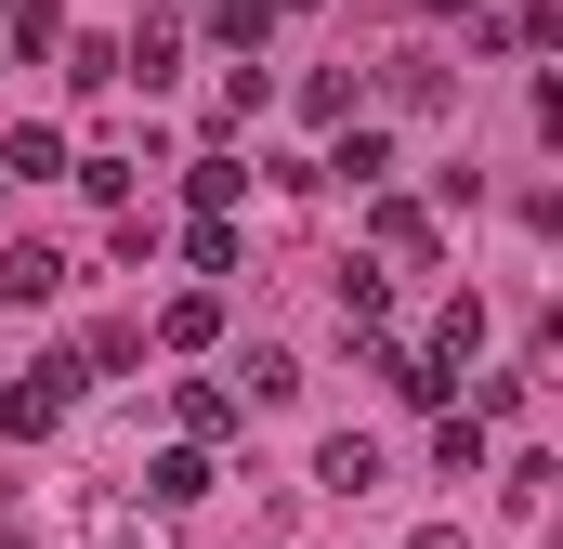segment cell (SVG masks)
Listing matches in <instances>:
<instances>
[{
    "label": "cell",
    "instance_id": "cell-1",
    "mask_svg": "<svg viewBox=\"0 0 563 549\" xmlns=\"http://www.w3.org/2000/svg\"><path fill=\"white\" fill-rule=\"evenodd\" d=\"M66 406H79V354H40V367L0 393V432H26V445H40V432H53Z\"/></svg>",
    "mask_w": 563,
    "mask_h": 549
},
{
    "label": "cell",
    "instance_id": "cell-2",
    "mask_svg": "<svg viewBox=\"0 0 563 549\" xmlns=\"http://www.w3.org/2000/svg\"><path fill=\"white\" fill-rule=\"evenodd\" d=\"M367 249H380V274H420V262H432V210L380 197V210H367Z\"/></svg>",
    "mask_w": 563,
    "mask_h": 549
},
{
    "label": "cell",
    "instance_id": "cell-3",
    "mask_svg": "<svg viewBox=\"0 0 563 549\" xmlns=\"http://www.w3.org/2000/svg\"><path fill=\"white\" fill-rule=\"evenodd\" d=\"M210 340H223V288H184L157 314V354H210Z\"/></svg>",
    "mask_w": 563,
    "mask_h": 549
},
{
    "label": "cell",
    "instance_id": "cell-4",
    "mask_svg": "<svg viewBox=\"0 0 563 549\" xmlns=\"http://www.w3.org/2000/svg\"><path fill=\"white\" fill-rule=\"evenodd\" d=\"M314 484H328V497H367V484H380V445H367V432H328V445H314Z\"/></svg>",
    "mask_w": 563,
    "mask_h": 549
},
{
    "label": "cell",
    "instance_id": "cell-5",
    "mask_svg": "<svg viewBox=\"0 0 563 549\" xmlns=\"http://www.w3.org/2000/svg\"><path fill=\"white\" fill-rule=\"evenodd\" d=\"M197 497H210V445H170L144 471V511H197Z\"/></svg>",
    "mask_w": 563,
    "mask_h": 549
},
{
    "label": "cell",
    "instance_id": "cell-6",
    "mask_svg": "<svg viewBox=\"0 0 563 549\" xmlns=\"http://www.w3.org/2000/svg\"><path fill=\"white\" fill-rule=\"evenodd\" d=\"M170 66H184V26H170V13H144L132 40H119V79H144V92H157Z\"/></svg>",
    "mask_w": 563,
    "mask_h": 549
},
{
    "label": "cell",
    "instance_id": "cell-7",
    "mask_svg": "<svg viewBox=\"0 0 563 549\" xmlns=\"http://www.w3.org/2000/svg\"><path fill=\"white\" fill-rule=\"evenodd\" d=\"M53 288H66V249H40V236L0 249V301H53Z\"/></svg>",
    "mask_w": 563,
    "mask_h": 549
},
{
    "label": "cell",
    "instance_id": "cell-8",
    "mask_svg": "<svg viewBox=\"0 0 563 549\" xmlns=\"http://www.w3.org/2000/svg\"><path fill=\"white\" fill-rule=\"evenodd\" d=\"M170 418H184V445H223V432H236V393H223V380H184Z\"/></svg>",
    "mask_w": 563,
    "mask_h": 549
},
{
    "label": "cell",
    "instance_id": "cell-9",
    "mask_svg": "<svg viewBox=\"0 0 563 549\" xmlns=\"http://www.w3.org/2000/svg\"><path fill=\"white\" fill-rule=\"evenodd\" d=\"M472 354H485V301H472V288H459V301H445V327H432V367H445V380H459V367H472Z\"/></svg>",
    "mask_w": 563,
    "mask_h": 549
},
{
    "label": "cell",
    "instance_id": "cell-10",
    "mask_svg": "<svg viewBox=\"0 0 563 549\" xmlns=\"http://www.w3.org/2000/svg\"><path fill=\"white\" fill-rule=\"evenodd\" d=\"M432 471H445V484H472V471H485V418H432Z\"/></svg>",
    "mask_w": 563,
    "mask_h": 549
},
{
    "label": "cell",
    "instance_id": "cell-11",
    "mask_svg": "<svg viewBox=\"0 0 563 549\" xmlns=\"http://www.w3.org/2000/svg\"><path fill=\"white\" fill-rule=\"evenodd\" d=\"M144 367V327H92V340H79V380H132Z\"/></svg>",
    "mask_w": 563,
    "mask_h": 549
},
{
    "label": "cell",
    "instance_id": "cell-12",
    "mask_svg": "<svg viewBox=\"0 0 563 549\" xmlns=\"http://www.w3.org/2000/svg\"><path fill=\"white\" fill-rule=\"evenodd\" d=\"M53 53H66V79H79V92H119V40H79V26H66Z\"/></svg>",
    "mask_w": 563,
    "mask_h": 549
},
{
    "label": "cell",
    "instance_id": "cell-13",
    "mask_svg": "<svg viewBox=\"0 0 563 549\" xmlns=\"http://www.w3.org/2000/svg\"><path fill=\"white\" fill-rule=\"evenodd\" d=\"M301 119L341 132V119H354V66H314V79H301Z\"/></svg>",
    "mask_w": 563,
    "mask_h": 549
},
{
    "label": "cell",
    "instance_id": "cell-14",
    "mask_svg": "<svg viewBox=\"0 0 563 549\" xmlns=\"http://www.w3.org/2000/svg\"><path fill=\"white\" fill-rule=\"evenodd\" d=\"M184 197H197V210H236V197H250V170H236V157H223V144H210V157H197V170H184Z\"/></svg>",
    "mask_w": 563,
    "mask_h": 549
},
{
    "label": "cell",
    "instance_id": "cell-15",
    "mask_svg": "<svg viewBox=\"0 0 563 549\" xmlns=\"http://www.w3.org/2000/svg\"><path fill=\"white\" fill-rule=\"evenodd\" d=\"M380 314H394V274L354 262V274H341V327H380Z\"/></svg>",
    "mask_w": 563,
    "mask_h": 549
},
{
    "label": "cell",
    "instance_id": "cell-16",
    "mask_svg": "<svg viewBox=\"0 0 563 549\" xmlns=\"http://www.w3.org/2000/svg\"><path fill=\"white\" fill-rule=\"evenodd\" d=\"M66 170H79V183H92L106 210H132V157H119V144H92V157H66Z\"/></svg>",
    "mask_w": 563,
    "mask_h": 549
},
{
    "label": "cell",
    "instance_id": "cell-17",
    "mask_svg": "<svg viewBox=\"0 0 563 549\" xmlns=\"http://www.w3.org/2000/svg\"><path fill=\"white\" fill-rule=\"evenodd\" d=\"M380 105H445V66H420V53H407V66H380Z\"/></svg>",
    "mask_w": 563,
    "mask_h": 549
},
{
    "label": "cell",
    "instance_id": "cell-18",
    "mask_svg": "<svg viewBox=\"0 0 563 549\" xmlns=\"http://www.w3.org/2000/svg\"><path fill=\"white\" fill-rule=\"evenodd\" d=\"M184 262H197V274H236V223H223V210H197V236H184Z\"/></svg>",
    "mask_w": 563,
    "mask_h": 549
},
{
    "label": "cell",
    "instance_id": "cell-19",
    "mask_svg": "<svg viewBox=\"0 0 563 549\" xmlns=\"http://www.w3.org/2000/svg\"><path fill=\"white\" fill-rule=\"evenodd\" d=\"M0 170H26V183H53V170H66V132H13V144H0Z\"/></svg>",
    "mask_w": 563,
    "mask_h": 549
},
{
    "label": "cell",
    "instance_id": "cell-20",
    "mask_svg": "<svg viewBox=\"0 0 563 549\" xmlns=\"http://www.w3.org/2000/svg\"><path fill=\"white\" fill-rule=\"evenodd\" d=\"M288 393H301V354H276V340H263V354H250V406H288Z\"/></svg>",
    "mask_w": 563,
    "mask_h": 549
},
{
    "label": "cell",
    "instance_id": "cell-21",
    "mask_svg": "<svg viewBox=\"0 0 563 549\" xmlns=\"http://www.w3.org/2000/svg\"><path fill=\"white\" fill-rule=\"evenodd\" d=\"M525 393H538V380H525V367H498V380H472V418L498 432V418H525Z\"/></svg>",
    "mask_w": 563,
    "mask_h": 549
},
{
    "label": "cell",
    "instance_id": "cell-22",
    "mask_svg": "<svg viewBox=\"0 0 563 549\" xmlns=\"http://www.w3.org/2000/svg\"><path fill=\"white\" fill-rule=\"evenodd\" d=\"M53 40H66V13H53V0H13V53H26V66H40V53H53Z\"/></svg>",
    "mask_w": 563,
    "mask_h": 549
},
{
    "label": "cell",
    "instance_id": "cell-23",
    "mask_svg": "<svg viewBox=\"0 0 563 549\" xmlns=\"http://www.w3.org/2000/svg\"><path fill=\"white\" fill-rule=\"evenodd\" d=\"M328 170H341V183H380V170H394V144H380V132H341V157H328Z\"/></svg>",
    "mask_w": 563,
    "mask_h": 549
},
{
    "label": "cell",
    "instance_id": "cell-24",
    "mask_svg": "<svg viewBox=\"0 0 563 549\" xmlns=\"http://www.w3.org/2000/svg\"><path fill=\"white\" fill-rule=\"evenodd\" d=\"M407 549H472V537H459V524H420V537H407Z\"/></svg>",
    "mask_w": 563,
    "mask_h": 549
},
{
    "label": "cell",
    "instance_id": "cell-25",
    "mask_svg": "<svg viewBox=\"0 0 563 549\" xmlns=\"http://www.w3.org/2000/svg\"><path fill=\"white\" fill-rule=\"evenodd\" d=\"M276 13H314V0H276Z\"/></svg>",
    "mask_w": 563,
    "mask_h": 549
},
{
    "label": "cell",
    "instance_id": "cell-26",
    "mask_svg": "<svg viewBox=\"0 0 563 549\" xmlns=\"http://www.w3.org/2000/svg\"><path fill=\"white\" fill-rule=\"evenodd\" d=\"M0 197H13V170H0Z\"/></svg>",
    "mask_w": 563,
    "mask_h": 549
},
{
    "label": "cell",
    "instance_id": "cell-27",
    "mask_svg": "<svg viewBox=\"0 0 563 549\" xmlns=\"http://www.w3.org/2000/svg\"><path fill=\"white\" fill-rule=\"evenodd\" d=\"M0 13H13V0H0Z\"/></svg>",
    "mask_w": 563,
    "mask_h": 549
}]
</instances>
